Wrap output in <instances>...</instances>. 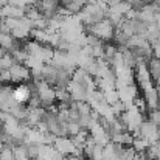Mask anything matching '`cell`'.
Instances as JSON below:
<instances>
[{"mask_svg":"<svg viewBox=\"0 0 160 160\" xmlns=\"http://www.w3.org/2000/svg\"><path fill=\"white\" fill-rule=\"evenodd\" d=\"M84 28V33L86 34H92L95 36L97 39H100L101 42H110L113 41V34H115V27L110 23L109 19H103L93 25H89V27H82Z\"/></svg>","mask_w":160,"mask_h":160,"instance_id":"6da1fadb","label":"cell"},{"mask_svg":"<svg viewBox=\"0 0 160 160\" xmlns=\"http://www.w3.org/2000/svg\"><path fill=\"white\" fill-rule=\"evenodd\" d=\"M9 73H11V82L27 84V82L31 81V70H30L25 64L16 62V64L9 68Z\"/></svg>","mask_w":160,"mask_h":160,"instance_id":"7a4b0ae2","label":"cell"},{"mask_svg":"<svg viewBox=\"0 0 160 160\" xmlns=\"http://www.w3.org/2000/svg\"><path fill=\"white\" fill-rule=\"evenodd\" d=\"M34 93V86L33 84H17L14 89H12V98L19 103V104H25L30 97Z\"/></svg>","mask_w":160,"mask_h":160,"instance_id":"3957f363","label":"cell"},{"mask_svg":"<svg viewBox=\"0 0 160 160\" xmlns=\"http://www.w3.org/2000/svg\"><path fill=\"white\" fill-rule=\"evenodd\" d=\"M143 98H145L146 106H148L149 110L160 109V89L152 87L151 90H148V92H145V93H143Z\"/></svg>","mask_w":160,"mask_h":160,"instance_id":"277c9868","label":"cell"},{"mask_svg":"<svg viewBox=\"0 0 160 160\" xmlns=\"http://www.w3.org/2000/svg\"><path fill=\"white\" fill-rule=\"evenodd\" d=\"M54 93H56V101L58 104L62 103V104H70L72 103V98H70V93L67 89H54Z\"/></svg>","mask_w":160,"mask_h":160,"instance_id":"5b68a950","label":"cell"},{"mask_svg":"<svg viewBox=\"0 0 160 160\" xmlns=\"http://www.w3.org/2000/svg\"><path fill=\"white\" fill-rule=\"evenodd\" d=\"M14 64H16V61L11 53H5L0 58V70H9Z\"/></svg>","mask_w":160,"mask_h":160,"instance_id":"8992f818","label":"cell"},{"mask_svg":"<svg viewBox=\"0 0 160 160\" xmlns=\"http://www.w3.org/2000/svg\"><path fill=\"white\" fill-rule=\"evenodd\" d=\"M146 120L149 121V123H152L154 126H160V109H156V110H149L148 113H146Z\"/></svg>","mask_w":160,"mask_h":160,"instance_id":"52a82bcc","label":"cell"},{"mask_svg":"<svg viewBox=\"0 0 160 160\" xmlns=\"http://www.w3.org/2000/svg\"><path fill=\"white\" fill-rule=\"evenodd\" d=\"M42 0H30V5H38V3H41Z\"/></svg>","mask_w":160,"mask_h":160,"instance_id":"ba28073f","label":"cell"},{"mask_svg":"<svg viewBox=\"0 0 160 160\" xmlns=\"http://www.w3.org/2000/svg\"><path fill=\"white\" fill-rule=\"evenodd\" d=\"M123 2H126V3H129V5H131V3H132V2H135V0H123Z\"/></svg>","mask_w":160,"mask_h":160,"instance_id":"9c48e42d","label":"cell"},{"mask_svg":"<svg viewBox=\"0 0 160 160\" xmlns=\"http://www.w3.org/2000/svg\"><path fill=\"white\" fill-rule=\"evenodd\" d=\"M62 160H70L68 157H62Z\"/></svg>","mask_w":160,"mask_h":160,"instance_id":"30bf717a","label":"cell"}]
</instances>
